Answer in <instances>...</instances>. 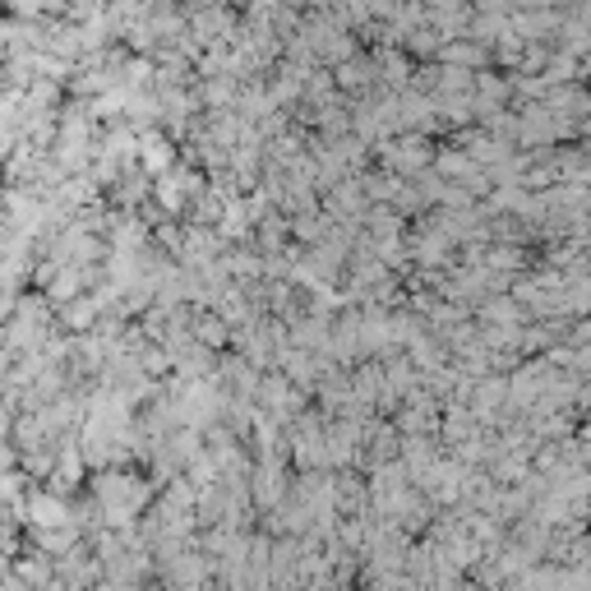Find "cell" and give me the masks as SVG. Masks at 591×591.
I'll use <instances>...</instances> for the list:
<instances>
[{
  "label": "cell",
  "mask_w": 591,
  "mask_h": 591,
  "mask_svg": "<svg viewBox=\"0 0 591 591\" xmlns=\"http://www.w3.org/2000/svg\"><path fill=\"white\" fill-rule=\"evenodd\" d=\"M0 430H5V411H0Z\"/></svg>",
  "instance_id": "obj_2"
},
{
  "label": "cell",
  "mask_w": 591,
  "mask_h": 591,
  "mask_svg": "<svg viewBox=\"0 0 591 591\" xmlns=\"http://www.w3.org/2000/svg\"><path fill=\"white\" fill-rule=\"evenodd\" d=\"M33 522H42V527H51V522H61V508L51 504V499H33Z\"/></svg>",
  "instance_id": "obj_1"
}]
</instances>
